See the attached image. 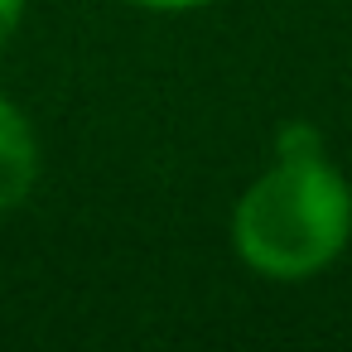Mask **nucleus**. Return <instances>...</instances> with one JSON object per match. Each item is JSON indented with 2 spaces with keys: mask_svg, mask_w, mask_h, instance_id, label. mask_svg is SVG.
<instances>
[{
  "mask_svg": "<svg viewBox=\"0 0 352 352\" xmlns=\"http://www.w3.org/2000/svg\"><path fill=\"white\" fill-rule=\"evenodd\" d=\"M352 236V188L314 155H280L232 212L236 256L265 280H309L342 256Z\"/></svg>",
  "mask_w": 352,
  "mask_h": 352,
  "instance_id": "f257e3e1",
  "label": "nucleus"
},
{
  "mask_svg": "<svg viewBox=\"0 0 352 352\" xmlns=\"http://www.w3.org/2000/svg\"><path fill=\"white\" fill-rule=\"evenodd\" d=\"M39 179V145L15 102L0 97V212H10L30 198Z\"/></svg>",
  "mask_w": 352,
  "mask_h": 352,
  "instance_id": "f03ea898",
  "label": "nucleus"
},
{
  "mask_svg": "<svg viewBox=\"0 0 352 352\" xmlns=\"http://www.w3.org/2000/svg\"><path fill=\"white\" fill-rule=\"evenodd\" d=\"M20 15H25V0H0V49H6L10 34L20 30Z\"/></svg>",
  "mask_w": 352,
  "mask_h": 352,
  "instance_id": "7ed1b4c3",
  "label": "nucleus"
},
{
  "mask_svg": "<svg viewBox=\"0 0 352 352\" xmlns=\"http://www.w3.org/2000/svg\"><path fill=\"white\" fill-rule=\"evenodd\" d=\"M131 6H140V10H160V15H179V10H198V6H208V0H131Z\"/></svg>",
  "mask_w": 352,
  "mask_h": 352,
  "instance_id": "20e7f679",
  "label": "nucleus"
}]
</instances>
